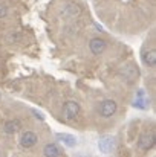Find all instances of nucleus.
Segmentation results:
<instances>
[{
	"instance_id": "obj_1",
	"label": "nucleus",
	"mask_w": 156,
	"mask_h": 157,
	"mask_svg": "<svg viewBox=\"0 0 156 157\" xmlns=\"http://www.w3.org/2000/svg\"><path fill=\"white\" fill-rule=\"evenodd\" d=\"M80 104L77 101H67L63 105V117L66 121H72L80 114Z\"/></svg>"
},
{
	"instance_id": "obj_2",
	"label": "nucleus",
	"mask_w": 156,
	"mask_h": 157,
	"mask_svg": "<svg viewBox=\"0 0 156 157\" xmlns=\"http://www.w3.org/2000/svg\"><path fill=\"white\" fill-rule=\"evenodd\" d=\"M155 142H156V137H155V133L150 131V133H144L141 134L139 140H138V148L139 150H144V151H149L155 147Z\"/></svg>"
},
{
	"instance_id": "obj_3",
	"label": "nucleus",
	"mask_w": 156,
	"mask_h": 157,
	"mask_svg": "<svg viewBox=\"0 0 156 157\" xmlns=\"http://www.w3.org/2000/svg\"><path fill=\"white\" fill-rule=\"evenodd\" d=\"M115 111H116V102L113 99H106L100 105V114L103 117H106V119L107 117H112L115 114Z\"/></svg>"
},
{
	"instance_id": "obj_4",
	"label": "nucleus",
	"mask_w": 156,
	"mask_h": 157,
	"mask_svg": "<svg viewBox=\"0 0 156 157\" xmlns=\"http://www.w3.org/2000/svg\"><path fill=\"white\" fill-rule=\"evenodd\" d=\"M38 142V137L34 131H25L22 136H20V145L23 148H31L34 147L35 144Z\"/></svg>"
},
{
	"instance_id": "obj_5",
	"label": "nucleus",
	"mask_w": 156,
	"mask_h": 157,
	"mask_svg": "<svg viewBox=\"0 0 156 157\" xmlns=\"http://www.w3.org/2000/svg\"><path fill=\"white\" fill-rule=\"evenodd\" d=\"M81 14V8L77 5V3H69L64 6V9L61 11V15L64 18H75Z\"/></svg>"
},
{
	"instance_id": "obj_6",
	"label": "nucleus",
	"mask_w": 156,
	"mask_h": 157,
	"mask_svg": "<svg viewBox=\"0 0 156 157\" xmlns=\"http://www.w3.org/2000/svg\"><path fill=\"white\" fill-rule=\"evenodd\" d=\"M113 147H115V139L112 136H103L98 142V148L104 154H109L113 150Z\"/></svg>"
},
{
	"instance_id": "obj_7",
	"label": "nucleus",
	"mask_w": 156,
	"mask_h": 157,
	"mask_svg": "<svg viewBox=\"0 0 156 157\" xmlns=\"http://www.w3.org/2000/svg\"><path fill=\"white\" fill-rule=\"evenodd\" d=\"M89 48H90V52L94 55H101L106 51V41L103 38H92L90 43H89Z\"/></svg>"
},
{
	"instance_id": "obj_8",
	"label": "nucleus",
	"mask_w": 156,
	"mask_h": 157,
	"mask_svg": "<svg viewBox=\"0 0 156 157\" xmlns=\"http://www.w3.org/2000/svg\"><path fill=\"white\" fill-rule=\"evenodd\" d=\"M20 128H22V122L18 119H9L3 125V131L6 134H15L17 131H20Z\"/></svg>"
},
{
	"instance_id": "obj_9",
	"label": "nucleus",
	"mask_w": 156,
	"mask_h": 157,
	"mask_svg": "<svg viewBox=\"0 0 156 157\" xmlns=\"http://www.w3.org/2000/svg\"><path fill=\"white\" fill-rule=\"evenodd\" d=\"M45 157H60L61 156V148L57 144H46L43 148Z\"/></svg>"
},
{
	"instance_id": "obj_10",
	"label": "nucleus",
	"mask_w": 156,
	"mask_h": 157,
	"mask_svg": "<svg viewBox=\"0 0 156 157\" xmlns=\"http://www.w3.org/2000/svg\"><path fill=\"white\" fill-rule=\"evenodd\" d=\"M57 139L61 140V142H63L66 147H69V148H72V147L77 145V137L72 136V134H67V133H57Z\"/></svg>"
},
{
	"instance_id": "obj_11",
	"label": "nucleus",
	"mask_w": 156,
	"mask_h": 157,
	"mask_svg": "<svg viewBox=\"0 0 156 157\" xmlns=\"http://www.w3.org/2000/svg\"><path fill=\"white\" fill-rule=\"evenodd\" d=\"M142 61L146 66L149 67H153L156 64V51L155 49H150V51H146L142 53Z\"/></svg>"
},
{
	"instance_id": "obj_12",
	"label": "nucleus",
	"mask_w": 156,
	"mask_h": 157,
	"mask_svg": "<svg viewBox=\"0 0 156 157\" xmlns=\"http://www.w3.org/2000/svg\"><path fill=\"white\" fill-rule=\"evenodd\" d=\"M121 73H122V75L130 81V82H132V81L138 76V73H139V72H138V69H136L135 66H126L124 69H121Z\"/></svg>"
},
{
	"instance_id": "obj_13",
	"label": "nucleus",
	"mask_w": 156,
	"mask_h": 157,
	"mask_svg": "<svg viewBox=\"0 0 156 157\" xmlns=\"http://www.w3.org/2000/svg\"><path fill=\"white\" fill-rule=\"evenodd\" d=\"M6 41L11 43V44H14V43H20V41H22V34H20L18 31H12V32L8 34Z\"/></svg>"
},
{
	"instance_id": "obj_14",
	"label": "nucleus",
	"mask_w": 156,
	"mask_h": 157,
	"mask_svg": "<svg viewBox=\"0 0 156 157\" xmlns=\"http://www.w3.org/2000/svg\"><path fill=\"white\" fill-rule=\"evenodd\" d=\"M6 12H8V9H6V6L0 3V20L6 17Z\"/></svg>"
}]
</instances>
